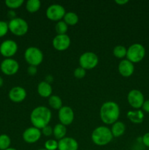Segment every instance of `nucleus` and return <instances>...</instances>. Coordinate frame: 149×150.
<instances>
[{"label": "nucleus", "mask_w": 149, "mask_h": 150, "mask_svg": "<svg viewBox=\"0 0 149 150\" xmlns=\"http://www.w3.org/2000/svg\"><path fill=\"white\" fill-rule=\"evenodd\" d=\"M52 118L51 110L45 106H38L32 110L30 114V120L33 127L42 129L48 125Z\"/></svg>", "instance_id": "f257e3e1"}, {"label": "nucleus", "mask_w": 149, "mask_h": 150, "mask_svg": "<svg viewBox=\"0 0 149 150\" xmlns=\"http://www.w3.org/2000/svg\"><path fill=\"white\" fill-rule=\"evenodd\" d=\"M100 118L106 125H112L118 121L120 116L119 105L113 101L104 103L100 108Z\"/></svg>", "instance_id": "f03ea898"}, {"label": "nucleus", "mask_w": 149, "mask_h": 150, "mask_svg": "<svg viewBox=\"0 0 149 150\" xmlns=\"http://www.w3.org/2000/svg\"><path fill=\"white\" fill-rule=\"evenodd\" d=\"M110 129L105 126H99L95 128L91 133V140L97 146H105L112 141Z\"/></svg>", "instance_id": "7ed1b4c3"}, {"label": "nucleus", "mask_w": 149, "mask_h": 150, "mask_svg": "<svg viewBox=\"0 0 149 150\" xmlns=\"http://www.w3.org/2000/svg\"><path fill=\"white\" fill-rule=\"evenodd\" d=\"M43 57L42 51L37 47H29L24 52V59L29 65L37 67L42 62Z\"/></svg>", "instance_id": "20e7f679"}, {"label": "nucleus", "mask_w": 149, "mask_h": 150, "mask_svg": "<svg viewBox=\"0 0 149 150\" xmlns=\"http://www.w3.org/2000/svg\"><path fill=\"white\" fill-rule=\"evenodd\" d=\"M145 56V49L142 44L134 43L127 49V59L131 62L137 63L141 62Z\"/></svg>", "instance_id": "39448f33"}, {"label": "nucleus", "mask_w": 149, "mask_h": 150, "mask_svg": "<svg viewBox=\"0 0 149 150\" xmlns=\"http://www.w3.org/2000/svg\"><path fill=\"white\" fill-rule=\"evenodd\" d=\"M9 30L16 36H23L29 30V24L24 19L21 18H15L8 23Z\"/></svg>", "instance_id": "423d86ee"}, {"label": "nucleus", "mask_w": 149, "mask_h": 150, "mask_svg": "<svg viewBox=\"0 0 149 150\" xmlns=\"http://www.w3.org/2000/svg\"><path fill=\"white\" fill-rule=\"evenodd\" d=\"M99 63V58L95 53L87 51L80 55L79 58L80 67L85 70H91L96 67Z\"/></svg>", "instance_id": "0eeeda50"}, {"label": "nucleus", "mask_w": 149, "mask_h": 150, "mask_svg": "<svg viewBox=\"0 0 149 150\" xmlns=\"http://www.w3.org/2000/svg\"><path fill=\"white\" fill-rule=\"evenodd\" d=\"M66 11L64 7L59 4H53L47 8L46 16L49 20L59 21L64 18Z\"/></svg>", "instance_id": "6e6552de"}, {"label": "nucleus", "mask_w": 149, "mask_h": 150, "mask_svg": "<svg viewBox=\"0 0 149 150\" xmlns=\"http://www.w3.org/2000/svg\"><path fill=\"white\" fill-rule=\"evenodd\" d=\"M127 100H128L129 104L132 108L139 109L143 106L145 99L143 94L140 90L132 89L127 95Z\"/></svg>", "instance_id": "1a4fd4ad"}, {"label": "nucleus", "mask_w": 149, "mask_h": 150, "mask_svg": "<svg viewBox=\"0 0 149 150\" xmlns=\"http://www.w3.org/2000/svg\"><path fill=\"white\" fill-rule=\"evenodd\" d=\"M18 44L13 40H6L0 45V53L3 57L10 58L18 51Z\"/></svg>", "instance_id": "9d476101"}, {"label": "nucleus", "mask_w": 149, "mask_h": 150, "mask_svg": "<svg viewBox=\"0 0 149 150\" xmlns=\"http://www.w3.org/2000/svg\"><path fill=\"white\" fill-rule=\"evenodd\" d=\"M0 68L4 74L7 76H13L18 71L19 64L13 59L7 58L1 62Z\"/></svg>", "instance_id": "9b49d317"}, {"label": "nucleus", "mask_w": 149, "mask_h": 150, "mask_svg": "<svg viewBox=\"0 0 149 150\" xmlns=\"http://www.w3.org/2000/svg\"><path fill=\"white\" fill-rule=\"evenodd\" d=\"M58 119L61 124L64 125H70L73 122L74 114L73 110L69 106H62L58 110Z\"/></svg>", "instance_id": "f8f14e48"}, {"label": "nucleus", "mask_w": 149, "mask_h": 150, "mask_svg": "<svg viewBox=\"0 0 149 150\" xmlns=\"http://www.w3.org/2000/svg\"><path fill=\"white\" fill-rule=\"evenodd\" d=\"M41 136H42L41 130L33 126L26 128L22 135L23 141L28 144L36 143L39 140Z\"/></svg>", "instance_id": "ddd939ff"}, {"label": "nucleus", "mask_w": 149, "mask_h": 150, "mask_svg": "<svg viewBox=\"0 0 149 150\" xmlns=\"http://www.w3.org/2000/svg\"><path fill=\"white\" fill-rule=\"evenodd\" d=\"M70 44H71V40L67 34L57 35L53 40V46L57 51H65L69 48Z\"/></svg>", "instance_id": "4468645a"}, {"label": "nucleus", "mask_w": 149, "mask_h": 150, "mask_svg": "<svg viewBox=\"0 0 149 150\" xmlns=\"http://www.w3.org/2000/svg\"><path fill=\"white\" fill-rule=\"evenodd\" d=\"M26 91L22 86H14L9 92V98L14 103H20L26 98Z\"/></svg>", "instance_id": "2eb2a0df"}, {"label": "nucleus", "mask_w": 149, "mask_h": 150, "mask_svg": "<svg viewBox=\"0 0 149 150\" xmlns=\"http://www.w3.org/2000/svg\"><path fill=\"white\" fill-rule=\"evenodd\" d=\"M78 143L72 137H64L58 142V150H77Z\"/></svg>", "instance_id": "dca6fc26"}, {"label": "nucleus", "mask_w": 149, "mask_h": 150, "mask_svg": "<svg viewBox=\"0 0 149 150\" xmlns=\"http://www.w3.org/2000/svg\"><path fill=\"white\" fill-rule=\"evenodd\" d=\"M118 72L124 77H130L134 71V65L128 59H122L118 64Z\"/></svg>", "instance_id": "f3484780"}, {"label": "nucleus", "mask_w": 149, "mask_h": 150, "mask_svg": "<svg viewBox=\"0 0 149 150\" xmlns=\"http://www.w3.org/2000/svg\"><path fill=\"white\" fill-rule=\"evenodd\" d=\"M53 89L51 83L47 82L46 81H43L39 83L37 86V92L39 96L42 98H50L52 94Z\"/></svg>", "instance_id": "a211bd4d"}, {"label": "nucleus", "mask_w": 149, "mask_h": 150, "mask_svg": "<svg viewBox=\"0 0 149 150\" xmlns=\"http://www.w3.org/2000/svg\"><path fill=\"white\" fill-rule=\"evenodd\" d=\"M127 116L129 120L134 124H140L144 120V114L140 109L128 111Z\"/></svg>", "instance_id": "6ab92c4d"}, {"label": "nucleus", "mask_w": 149, "mask_h": 150, "mask_svg": "<svg viewBox=\"0 0 149 150\" xmlns=\"http://www.w3.org/2000/svg\"><path fill=\"white\" fill-rule=\"evenodd\" d=\"M110 130L113 137L118 138L120 136H123L124 133H125L126 125L122 122L117 121L116 122L112 124Z\"/></svg>", "instance_id": "aec40b11"}, {"label": "nucleus", "mask_w": 149, "mask_h": 150, "mask_svg": "<svg viewBox=\"0 0 149 150\" xmlns=\"http://www.w3.org/2000/svg\"><path fill=\"white\" fill-rule=\"evenodd\" d=\"M66 133H67L66 126L61 124V123L56 125L55 127L53 128V134L56 139H57L58 141L65 137Z\"/></svg>", "instance_id": "412c9836"}, {"label": "nucleus", "mask_w": 149, "mask_h": 150, "mask_svg": "<svg viewBox=\"0 0 149 150\" xmlns=\"http://www.w3.org/2000/svg\"><path fill=\"white\" fill-rule=\"evenodd\" d=\"M78 21V16L74 12H67L64 16V21L68 26H74V25L77 24Z\"/></svg>", "instance_id": "4be33fe9"}, {"label": "nucleus", "mask_w": 149, "mask_h": 150, "mask_svg": "<svg viewBox=\"0 0 149 150\" xmlns=\"http://www.w3.org/2000/svg\"><path fill=\"white\" fill-rule=\"evenodd\" d=\"M41 7V2L39 0H29L26 3V9L28 12L34 13L37 12Z\"/></svg>", "instance_id": "5701e85b"}, {"label": "nucleus", "mask_w": 149, "mask_h": 150, "mask_svg": "<svg viewBox=\"0 0 149 150\" xmlns=\"http://www.w3.org/2000/svg\"><path fill=\"white\" fill-rule=\"evenodd\" d=\"M48 104L51 108L56 110H59L63 106V103L61 98L57 95H51L48 99Z\"/></svg>", "instance_id": "b1692460"}, {"label": "nucleus", "mask_w": 149, "mask_h": 150, "mask_svg": "<svg viewBox=\"0 0 149 150\" xmlns=\"http://www.w3.org/2000/svg\"><path fill=\"white\" fill-rule=\"evenodd\" d=\"M127 49L126 48V47L121 45H116L113 48V51H112L113 55L118 59H123L125 57H127Z\"/></svg>", "instance_id": "393cba45"}, {"label": "nucleus", "mask_w": 149, "mask_h": 150, "mask_svg": "<svg viewBox=\"0 0 149 150\" xmlns=\"http://www.w3.org/2000/svg\"><path fill=\"white\" fill-rule=\"evenodd\" d=\"M11 144V139L7 135H0V149L5 150L10 148Z\"/></svg>", "instance_id": "a878e982"}, {"label": "nucleus", "mask_w": 149, "mask_h": 150, "mask_svg": "<svg viewBox=\"0 0 149 150\" xmlns=\"http://www.w3.org/2000/svg\"><path fill=\"white\" fill-rule=\"evenodd\" d=\"M55 29L58 35H65L68 30V25L64 21H59L56 24Z\"/></svg>", "instance_id": "bb28decb"}, {"label": "nucleus", "mask_w": 149, "mask_h": 150, "mask_svg": "<svg viewBox=\"0 0 149 150\" xmlns=\"http://www.w3.org/2000/svg\"><path fill=\"white\" fill-rule=\"evenodd\" d=\"M23 2V0H6L5 4L10 9H17L22 6Z\"/></svg>", "instance_id": "cd10ccee"}, {"label": "nucleus", "mask_w": 149, "mask_h": 150, "mask_svg": "<svg viewBox=\"0 0 149 150\" xmlns=\"http://www.w3.org/2000/svg\"><path fill=\"white\" fill-rule=\"evenodd\" d=\"M45 149L47 150L58 149V142L55 139H49L45 143Z\"/></svg>", "instance_id": "c85d7f7f"}, {"label": "nucleus", "mask_w": 149, "mask_h": 150, "mask_svg": "<svg viewBox=\"0 0 149 150\" xmlns=\"http://www.w3.org/2000/svg\"><path fill=\"white\" fill-rule=\"evenodd\" d=\"M86 75V70L81 67H78L74 70V77L78 79H83Z\"/></svg>", "instance_id": "c756f323"}, {"label": "nucleus", "mask_w": 149, "mask_h": 150, "mask_svg": "<svg viewBox=\"0 0 149 150\" xmlns=\"http://www.w3.org/2000/svg\"><path fill=\"white\" fill-rule=\"evenodd\" d=\"M9 30L8 23L4 21H0V38L4 37Z\"/></svg>", "instance_id": "7c9ffc66"}, {"label": "nucleus", "mask_w": 149, "mask_h": 150, "mask_svg": "<svg viewBox=\"0 0 149 150\" xmlns=\"http://www.w3.org/2000/svg\"><path fill=\"white\" fill-rule=\"evenodd\" d=\"M41 132L44 136H50L53 134V128L50 125H47L42 129Z\"/></svg>", "instance_id": "2f4dec72"}, {"label": "nucleus", "mask_w": 149, "mask_h": 150, "mask_svg": "<svg viewBox=\"0 0 149 150\" xmlns=\"http://www.w3.org/2000/svg\"><path fill=\"white\" fill-rule=\"evenodd\" d=\"M27 73L30 76H35L36 73H37V68L36 66L29 65L27 68Z\"/></svg>", "instance_id": "473e14b6"}, {"label": "nucleus", "mask_w": 149, "mask_h": 150, "mask_svg": "<svg viewBox=\"0 0 149 150\" xmlns=\"http://www.w3.org/2000/svg\"><path fill=\"white\" fill-rule=\"evenodd\" d=\"M142 142L145 146L149 147V133H146L145 134L143 135L142 138Z\"/></svg>", "instance_id": "72a5a7b5"}, {"label": "nucleus", "mask_w": 149, "mask_h": 150, "mask_svg": "<svg viewBox=\"0 0 149 150\" xmlns=\"http://www.w3.org/2000/svg\"><path fill=\"white\" fill-rule=\"evenodd\" d=\"M142 108H143V111H145L146 113H149V100L144 101Z\"/></svg>", "instance_id": "f704fd0d"}, {"label": "nucleus", "mask_w": 149, "mask_h": 150, "mask_svg": "<svg viewBox=\"0 0 149 150\" xmlns=\"http://www.w3.org/2000/svg\"><path fill=\"white\" fill-rule=\"evenodd\" d=\"M7 16L12 20V19L16 18V14L13 10H10V11H8V13H7Z\"/></svg>", "instance_id": "c9c22d12"}, {"label": "nucleus", "mask_w": 149, "mask_h": 150, "mask_svg": "<svg viewBox=\"0 0 149 150\" xmlns=\"http://www.w3.org/2000/svg\"><path fill=\"white\" fill-rule=\"evenodd\" d=\"M115 2L119 5H124L125 4L128 3L129 1L128 0H115Z\"/></svg>", "instance_id": "e433bc0d"}, {"label": "nucleus", "mask_w": 149, "mask_h": 150, "mask_svg": "<svg viewBox=\"0 0 149 150\" xmlns=\"http://www.w3.org/2000/svg\"><path fill=\"white\" fill-rule=\"evenodd\" d=\"M2 85H3V79H2V78L0 76V87H1Z\"/></svg>", "instance_id": "4c0bfd02"}, {"label": "nucleus", "mask_w": 149, "mask_h": 150, "mask_svg": "<svg viewBox=\"0 0 149 150\" xmlns=\"http://www.w3.org/2000/svg\"><path fill=\"white\" fill-rule=\"evenodd\" d=\"M5 150H17V149H15V148H11V147H10V148H8V149H5Z\"/></svg>", "instance_id": "58836bf2"}, {"label": "nucleus", "mask_w": 149, "mask_h": 150, "mask_svg": "<svg viewBox=\"0 0 149 150\" xmlns=\"http://www.w3.org/2000/svg\"><path fill=\"white\" fill-rule=\"evenodd\" d=\"M37 150H47V149H45V148H44V149H37Z\"/></svg>", "instance_id": "ea45409f"}]
</instances>
